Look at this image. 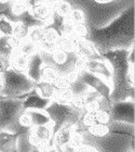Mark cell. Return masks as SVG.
Masks as SVG:
<instances>
[{
  "instance_id": "cell-14",
  "label": "cell",
  "mask_w": 135,
  "mask_h": 152,
  "mask_svg": "<svg viewBox=\"0 0 135 152\" xmlns=\"http://www.w3.org/2000/svg\"><path fill=\"white\" fill-rule=\"evenodd\" d=\"M30 116L32 120V125L38 126V125H44V124L51 123L50 116L47 114L44 110H28Z\"/></svg>"
},
{
  "instance_id": "cell-19",
  "label": "cell",
  "mask_w": 135,
  "mask_h": 152,
  "mask_svg": "<svg viewBox=\"0 0 135 152\" xmlns=\"http://www.w3.org/2000/svg\"><path fill=\"white\" fill-rule=\"evenodd\" d=\"M39 50L38 49V46L36 44H34L32 41L28 40V39H24L22 41V44L19 46V51L21 52L22 54L26 56V57H30L32 54H34L35 52H37Z\"/></svg>"
},
{
  "instance_id": "cell-9",
  "label": "cell",
  "mask_w": 135,
  "mask_h": 152,
  "mask_svg": "<svg viewBox=\"0 0 135 152\" xmlns=\"http://www.w3.org/2000/svg\"><path fill=\"white\" fill-rule=\"evenodd\" d=\"M28 57L22 54L19 50L14 51L9 60V66L16 72L26 73L27 65H28Z\"/></svg>"
},
{
  "instance_id": "cell-29",
  "label": "cell",
  "mask_w": 135,
  "mask_h": 152,
  "mask_svg": "<svg viewBox=\"0 0 135 152\" xmlns=\"http://www.w3.org/2000/svg\"><path fill=\"white\" fill-rule=\"evenodd\" d=\"M40 1H42V2H44V3H47V4H49V6H51V7H53L57 0H40Z\"/></svg>"
},
{
  "instance_id": "cell-11",
  "label": "cell",
  "mask_w": 135,
  "mask_h": 152,
  "mask_svg": "<svg viewBox=\"0 0 135 152\" xmlns=\"http://www.w3.org/2000/svg\"><path fill=\"white\" fill-rule=\"evenodd\" d=\"M35 90L44 99H50L53 100L55 96V89L53 87V84L44 80H39L35 83Z\"/></svg>"
},
{
  "instance_id": "cell-17",
  "label": "cell",
  "mask_w": 135,
  "mask_h": 152,
  "mask_svg": "<svg viewBox=\"0 0 135 152\" xmlns=\"http://www.w3.org/2000/svg\"><path fill=\"white\" fill-rule=\"evenodd\" d=\"M56 47L61 50L71 53L75 52V40L74 37H68V36H61L58 40L56 41Z\"/></svg>"
},
{
  "instance_id": "cell-21",
  "label": "cell",
  "mask_w": 135,
  "mask_h": 152,
  "mask_svg": "<svg viewBox=\"0 0 135 152\" xmlns=\"http://www.w3.org/2000/svg\"><path fill=\"white\" fill-rule=\"evenodd\" d=\"M87 103V97L85 95H77L74 96V98L71 99V101L69 103V107L72 108L77 112H83L84 111V107Z\"/></svg>"
},
{
  "instance_id": "cell-12",
  "label": "cell",
  "mask_w": 135,
  "mask_h": 152,
  "mask_svg": "<svg viewBox=\"0 0 135 152\" xmlns=\"http://www.w3.org/2000/svg\"><path fill=\"white\" fill-rule=\"evenodd\" d=\"M58 76V72L53 65L49 63H43L40 67V80L53 83Z\"/></svg>"
},
{
  "instance_id": "cell-8",
  "label": "cell",
  "mask_w": 135,
  "mask_h": 152,
  "mask_svg": "<svg viewBox=\"0 0 135 152\" xmlns=\"http://www.w3.org/2000/svg\"><path fill=\"white\" fill-rule=\"evenodd\" d=\"M42 64H43V60H42V57H41L39 50L29 57L26 75L35 83L40 80V67L42 66Z\"/></svg>"
},
{
  "instance_id": "cell-5",
  "label": "cell",
  "mask_w": 135,
  "mask_h": 152,
  "mask_svg": "<svg viewBox=\"0 0 135 152\" xmlns=\"http://www.w3.org/2000/svg\"><path fill=\"white\" fill-rule=\"evenodd\" d=\"M111 117L115 121L133 124L134 122V104L133 102L120 101L111 107Z\"/></svg>"
},
{
  "instance_id": "cell-16",
  "label": "cell",
  "mask_w": 135,
  "mask_h": 152,
  "mask_svg": "<svg viewBox=\"0 0 135 152\" xmlns=\"http://www.w3.org/2000/svg\"><path fill=\"white\" fill-rule=\"evenodd\" d=\"M89 134H91L92 136L94 137H105L106 135H108V133L110 132L109 125L108 124H102V123H96L92 126L87 127Z\"/></svg>"
},
{
  "instance_id": "cell-20",
  "label": "cell",
  "mask_w": 135,
  "mask_h": 152,
  "mask_svg": "<svg viewBox=\"0 0 135 152\" xmlns=\"http://www.w3.org/2000/svg\"><path fill=\"white\" fill-rule=\"evenodd\" d=\"M14 24L6 16L0 15V36H12Z\"/></svg>"
},
{
  "instance_id": "cell-27",
  "label": "cell",
  "mask_w": 135,
  "mask_h": 152,
  "mask_svg": "<svg viewBox=\"0 0 135 152\" xmlns=\"http://www.w3.org/2000/svg\"><path fill=\"white\" fill-rule=\"evenodd\" d=\"M76 150H77V152H98L97 149H95L94 147H91L89 146V145H82V146H80L79 148H76Z\"/></svg>"
},
{
  "instance_id": "cell-3",
  "label": "cell",
  "mask_w": 135,
  "mask_h": 152,
  "mask_svg": "<svg viewBox=\"0 0 135 152\" xmlns=\"http://www.w3.org/2000/svg\"><path fill=\"white\" fill-rule=\"evenodd\" d=\"M28 130L17 129L14 133H10V130H0V152H19V137Z\"/></svg>"
},
{
  "instance_id": "cell-4",
  "label": "cell",
  "mask_w": 135,
  "mask_h": 152,
  "mask_svg": "<svg viewBox=\"0 0 135 152\" xmlns=\"http://www.w3.org/2000/svg\"><path fill=\"white\" fill-rule=\"evenodd\" d=\"M85 71L89 73H92L94 75L101 76L107 82L113 80V70L108 61L105 60L104 58L102 59H96V60H87L85 62Z\"/></svg>"
},
{
  "instance_id": "cell-26",
  "label": "cell",
  "mask_w": 135,
  "mask_h": 152,
  "mask_svg": "<svg viewBox=\"0 0 135 152\" xmlns=\"http://www.w3.org/2000/svg\"><path fill=\"white\" fill-rule=\"evenodd\" d=\"M95 114V118H96V122L97 123H102V124H108L110 121V115L109 113L107 112V110H97V111L94 112Z\"/></svg>"
},
{
  "instance_id": "cell-10",
  "label": "cell",
  "mask_w": 135,
  "mask_h": 152,
  "mask_svg": "<svg viewBox=\"0 0 135 152\" xmlns=\"http://www.w3.org/2000/svg\"><path fill=\"white\" fill-rule=\"evenodd\" d=\"M30 132L37 137L40 141H47L53 138V128H52V122L44 125H38V126H32L30 128Z\"/></svg>"
},
{
  "instance_id": "cell-13",
  "label": "cell",
  "mask_w": 135,
  "mask_h": 152,
  "mask_svg": "<svg viewBox=\"0 0 135 152\" xmlns=\"http://www.w3.org/2000/svg\"><path fill=\"white\" fill-rule=\"evenodd\" d=\"M53 13L60 18H68L72 10L71 3L67 0H57L55 4L52 7Z\"/></svg>"
},
{
  "instance_id": "cell-23",
  "label": "cell",
  "mask_w": 135,
  "mask_h": 152,
  "mask_svg": "<svg viewBox=\"0 0 135 152\" xmlns=\"http://www.w3.org/2000/svg\"><path fill=\"white\" fill-rule=\"evenodd\" d=\"M90 35V29L87 23H80V24H74V37L88 39Z\"/></svg>"
},
{
  "instance_id": "cell-6",
  "label": "cell",
  "mask_w": 135,
  "mask_h": 152,
  "mask_svg": "<svg viewBox=\"0 0 135 152\" xmlns=\"http://www.w3.org/2000/svg\"><path fill=\"white\" fill-rule=\"evenodd\" d=\"M52 100L42 98L35 88L26 94L25 98L23 99L22 107L23 110H45Z\"/></svg>"
},
{
  "instance_id": "cell-25",
  "label": "cell",
  "mask_w": 135,
  "mask_h": 152,
  "mask_svg": "<svg viewBox=\"0 0 135 152\" xmlns=\"http://www.w3.org/2000/svg\"><path fill=\"white\" fill-rule=\"evenodd\" d=\"M68 145L71 146L72 148H79L80 146H82L83 145V137H82L81 133L77 129H74V133H72Z\"/></svg>"
},
{
  "instance_id": "cell-7",
  "label": "cell",
  "mask_w": 135,
  "mask_h": 152,
  "mask_svg": "<svg viewBox=\"0 0 135 152\" xmlns=\"http://www.w3.org/2000/svg\"><path fill=\"white\" fill-rule=\"evenodd\" d=\"M28 11L35 19L41 21L44 25H47L48 23H50L52 18H53V9H52V7L47 4V3L42 2V1L32 3L28 8Z\"/></svg>"
},
{
  "instance_id": "cell-22",
  "label": "cell",
  "mask_w": 135,
  "mask_h": 152,
  "mask_svg": "<svg viewBox=\"0 0 135 152\" xmlns=\"http://www.w3.org/2000/svg\"><path fill=\"white\" fill-rule=\"evenodd\" d=\"M68 19L71 21L74 24H80V23H87V16L83 10L79 8H72L71 12L69 14Z\"/></svg>"
},
{
  "instance_id": "cell-18",
  "label": "cell",
  "mask_w": 135,
  "mask_h": 152,
  "mask_svg": "<svg viewBox=\"0 0 135 152\" xmlns=\"http://www.w3.org/2000/svg\"><path fill=\"white\" fill-rule=\"evenodd\" d=\"M26 39L32 41L38 46L41 40H43V26H32L28 29Z\"/></svg>"
},
{
  "instance_id": "cell-15",
  "label": "cell",
  "mask_w": 135,
  "mask_h": 152,
  "mask_svg": "<svg viewBox=\"0 0 135 152\" xmlns=\"http://www.w3.org/2000/svg\"><path fill=\"white\" fill-rule=\"evenodd\" d=\"M74 96L75 95H74L72 90L70 89V87H68V88L62 89V90H58V91L55 92V96H54L53 100L58 102V103H61V104L69 105L71 99L74 98Z\"/></svg>"
},
{
  "instance_id": "cell-28",
  "label": "cell",
  "mask_w": 135,
  "mask_h": 152,
  "mask_svg": "<svg viewBox=\"0 0 135 152\" xmlns=\"http://www.w3.org/2000/svg\"><path fill=\"white\" fill-rule=\"evenodd\" d=\"M93 1H95V2L98 3V4H107V3H110V2H113V1H115V0H93Z\"/></svg>"
},
{
  "instance_id": "cell-2",
  "label": "cell",
  "mask_w": 135,
  "mask_h": 152,
  "mask_svg": "<svg viewBox=\"0 0 135 152\" xmlns=\"http://www.w3.org/2000/svg\"><path fill=\"white\" fill-rule=\"evenodd\" d=\"M78 78L81 82L84 83L85 85H88L91 89L98 92L103 97L104 100L109 103L110 94H111V88H113V86H111V84L109 82L105 80L104 78H101L97 75L89 73L87 71H83V72H81V73L79 74Z\"/></svg>"
},
{
  "instance_id": "cell-33",
  "label": "cell",
  "mask_w": 135,
  "mask_h": 152,
  "mask_svg": "<svg viewBox=\"0 0 135 152\" xmlns=\"http://www.w3.org/2000/svg\"><path fill=\"white\" fill-rule=\"evenodd\" d=\"M32 152H38V151H37V150H36V149H35V148H34V149L32 150Z\"/></svg>"
},
{
  "instance_id": "cell-31",
  "label": "cell",
  "mask_w": 135,
  "mask_h": 152,
  "mask_svg": "<svg viewBox=\"0 0 135 152\" xmlns=\"http://www.w3.org/2000/svg\"><path fill=\"white\" fill-rule=\"evenodd\" d=\"M49 152H58V151H57V150L55 149V148H54V147H53V148H52V149H51V150H49Z\"/></svg>"
},
{
  "instance_id": "cell-24",
  "label": "cell",
  "mask_w": 135,
  "mask_h": 152,
  "mask_svg": "<svg viewBox=\"0 0 135 152\" xmlns=\"http://www.w3.org/2000/svg\"><path fill=\"white\" fill-rule=\"evenodd\" d=\"M14 24V28H13V36H16L19 39H26L27 37V33H28V27L25 26L23 23L21 22H15L13 23Z\"/></svg>"
},
{
  "instance_id": "cell-1",
  "label": "cell",
  "mask_w": 135,
  "mask_h": 152,
  "mask_svg": "<svg viewBox=\"0 0 135 152\" xmlns=\"http://www.w3.org/2000/svg\"><path fill=\"white\" fill-rule=\"evenodd\" d=\"M35 87V82L26 75V73L16 72L8 66L2 73V84L0 96L8 98L24 99Z\"/></svg>"
},
{
  "instance_id": "cell-30",
  "label": "cell",
  "mask_w": 135,
  "mask_h": 152,
  "mask_svg": "<svg viewBox=\"0 0 135 152\" xmlns=\"http://www.w3.org/2000/svg\"><path fill=\"white\" fill-rule=\"evenodd\" d=\"M13 1H17V2H26L30 6V0H13Z\"/></svg>"
},
{
  "instance_id": "cell-32",
  "label": "cell",
  "mask_w": 135,
  "mask_h": 152,
  "mask_svg": "<svg viewBox=\"0 0 135 152\" xmlns=\"http://www.w3.org/2000/svg\"><path fill=\"white\" fill-rule=\"evenodd\" d=\"M38 1H40V0H30V4H32V3H35V2H38Z\"/></svg>"
}]
</instances>
